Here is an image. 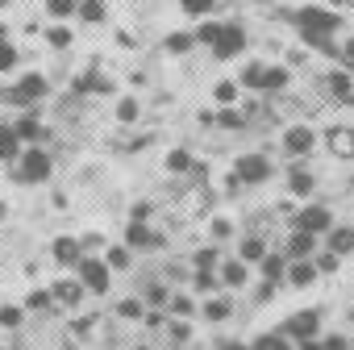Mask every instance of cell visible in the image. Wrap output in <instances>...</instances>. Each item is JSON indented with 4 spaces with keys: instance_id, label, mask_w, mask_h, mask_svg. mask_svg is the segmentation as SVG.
Listing matches in <instances>:
<instances>
[{
    "instance_id": "6da1fadb",
    "label": "cell",
    "mask_w": 354,
    "mask_h": 350,
    "mask_svg": "<svg viewBox=\"0 0 354 350\" xmlns=\"http://www.w3.org/2000/svg\"><path fill=\"white\" fill-rule=\"evenodd\" d=\"M296 26H300V34H304L308 46H329V34L342 26V17L329 13V9H300L296 13Z\"/></svg>"
},
{
    "instance_id": "7a4b0ae2",
    "label": "cell",
    "mask_w": 354,
    "mask_h": 350,
    "mask_svg": "<svg viewBox=\"0 0 354 350\" xmlns=\"http://www.w3.org/2000/svg\"><path fill=\"white\" fill-rule=\"evenodd\" d=\"M50 171H55V163H50V154H46L42 146L26 150V154L17 158V180H21V184H42V180H50Z\"/></svg>"
},
{
    "instance_id": "3957f363",
    "label": "cell",
    "mask_w": 354,
    "mask_h": 350,
    "mask_svg": "<svg viewBox=\"0 0 354 350\" xmlns=\"http://www.w3.org/2000/svg\"><path fill=\"white\" fill-rule=\"evenodd\" d=\"M292 225H296L300 234H313V238H317V234H329V230H333V213H329L325 205H304Z\"/></svg>"
},
{
    "instance_id": "277c9868",
    "label": "cell",
    "mask_w": 354,
    "mask_h": 350,
    "mask_svg": "<svg viewBox=\"0 0 354 350\" xmlns=\"http://www.w3.org/2000/svg\"><path fill=\"white\" fill-rule=\"evenodd\" d=\"M234 180H238V184H267V180H271V158H263V154H242L238 167H234Z\"/></svg>"
},
{
    "instance_id": "5b68a950",
    "label": "cell",
    "mask_w": 354,
    "mask_h": 350,
    "mask_svg": "<svg viewBox=\"0 0 354 350\" xmlns=\"http://www.w3.org/2000/svg\"><path fill=\"white\" fill-rule=\"evenodd\" d=\"M80 288L84 292H109V267L104 259H80Z\"/></svg>"
},
{
    "instance_id": "8992f818",
    "label": "cell",
    "mask_w": 354,
    "mask_h": 350,
    "mask_svg": "<svg viewBox=\"0 0 354 350\" xmlns=\"http://www.w3.org/2000/svg\"><path fill=\"white\" fill-rule=\"evenodd\" d=\"M242 46H246V30H242V26H234V21H225V26H221V38L213 42V59H221V63H225V59H234Z\"/></svg>"
},
{
    "instance_id": "52a82bcc",
    "label": "cell",
    "mask_w": 354,
    "mask_h": 350,
    "mask_svg": "<svg viewBox=\"0 0 354 350\" xmlns=\"http://www.w3.org/2000/svg\"><path fill=\"white\" fill-rule=\"evenodd\" d=\"M317 325H321V313H317V308H300V313H292V317L283 321V329H279V333H283V338H300V342H304V338H313V333H317Z\"/></svg>"
},
{
    "instance_id": "ba28073f",
    "label": "cell",
    "mask_w": 354,
    "mask_h": 350,
    "mask_svg": "<svg viewBox=\"0 0 354 350\" xmlns=\"http://www.w3.org/2000/svg\"><path fill=\"white\" fill-rule=\"evenodd\" d=\"M42 96H46V75H38V71H34V75H21L17 88L9 92L13 104H34V100H42Z\"/></svg>"
},
{
    "instance_id": "9c48e42d",
    "label": "cell",
    "mask_w": 354,
    "mask_h": 350,
    "mask_svg": "<svg viewBox=\"0 0 354 350\" xmlns=\"http://www.w3.org/2000/svg\"><path fill=\"white\" fill-rule=\"evenodd\" d=\"M283 150H288V154H308V150H313V129H308V125H292V129L283 133Z\"/></svg>"
},
{
    "instance_id": "30bf717a",
    "label": "cell",
    "mask_w": 354,
    "mask_h": 350,
    "mask_svg": "<svg viewBox=\"0 0 354 350\" xmlns=\"http://www.w3.org/2000/svg\"><path fill=\"white\" fill-rule=\"evenodd\" d=\"M329 255H354V225H333L329 230Z\"/></svg>"
},
{
    "instance_id": "8fae6325",
    "label": "cell",
    "mask_w": 354,
    "mask_h": 350,
    "mask_svg": "<svg viewBox=\"0 0 354 350\" xmlns=\"http://www.w3.org/2000/svg\"><path fill=\"white\" fill-rule=\"evenodd\" d=\"M313 250H317V238L313 234H292L288 238V259H313Z\"/></svg>"
},
{
    "instance_id": "7c38bea8",
    "label": "cell",
    "mask_w": 354,
    "mask_h": 350,
    "mask_svg": "<svg viewBox=\"0 0 354 350\" xmlns=\"http://www.w3.org/2000/svg\"><path fill=\"white\" fill-rule=\"evenodd\" d=\"M50 255H55V263L71 267V263H80V242H75V238H55Z\"/></svg>"
},
{
    "instance_id": "4fadbf2b",
    "label": "cell",
    "mask_w": 354,
    "mask_h": 350,
    "mask_svg": "<svg viewBox=\"0 0 354 350\" xmlns=\"http://www.w3.org/2000/svg\"><path fill=\"white\" fill-rule=\"evenodd\" d=\"M288 279H292L296 288H308V284L317 279V267H313V259H292V267H288Z\"/></svg>"
},
{
    "instance_id": "5bb4252c",
    "label": "cell",
    "mask_w": 354,
    "mask_h": 350,
    "mask_svg": "<svg viewBox=\"0 0 354 350\" xmlns=\"http://www.w3.org/2000/svg\"><path fill=\"white\" fill-rule=\"evenodd\" d=\"M329 150L337 158H354V129H329Z\"/></svg>"
},
{
    "instance_id": "9a60e30c",
    "label": "cell",
    "mask_w": 354,
    "mask_h": 350,
    "mask_svg": "<svg viewBox=\"0 0 354 350\" xmlns=\"http://www.w3.org/2000/svg\"><path fill=\"white\" fill-rule=\"evenodd\" d=\"M0 158H5V163H9V158H13V163L21 158V142H17V133H13L9 125H0Z\"/></svg>"
},
{
    "instance_id": "2e32d148",
    "label": "cell",
    "mask_w": 354,
    "mask_h": 350,
    "mask_svg": "<svg viewBox=\"0 0 354 350\" xmlns=\"http://www.w3.org/2000/svg\"><path fill=\"white\" fill-rule=\"evenodd\" d=\"M13 133H17V142H38V138H42V121H38V117H21V121L13 125Z\"/></svg>"
},
{
    "instance_id": "e0dca14e",
    "label": "cell",
    "mask_w": 354,
    "mask_h": 350,
    "mask_svg": "<svg viewBox=\"0 0 354 350\" xmlns=\"http://www.w3.org/2000/svg\"><path fill=\"white\" fill-rule=\"evenodd\" d=\"M238 255H242V263H263L267 259V242L263 238H242V250Z\"/></svg>"
},
{
    "instance_id": "ac0fdd59",
    "label": "cell",
    "mask_w": 354,
    "mask_h": 350,
    "mask_svg": "<svg viewBox=\"0 0 354 350\" xmlns=\"http://www.w3.org/2000/svg\"><path fill=\"white\" fill-rule=\"evenodd\" d=\"M50 292H55V296H59V300H63V304H71V308H75V304H80V300H84V288H80V284H75V279H63V284H55V288H50Z\"/></svg>"
},
{
    "instance_id": "d6986e66",
    "label": "cell",
    "mask_w": 354,
    "mask_h": 350,
    "mask_svg": "<svg viewBox=\"0 0 354 350\" xmlns=\"http://www.w3.org/2000/svg\"><path fill=\"white\" fill-rule=\"evenodd\" d=\"M283 88H288V71H283V67H267L259 92H283Z\"/></svg>"
},
{
    "instance_id": "ffe728a7",
    "label": "cell",
    "mask_w": 354,
    "mask_h": 350,
    "mask_svg": "<svg viewBox=\"0 0 354 350\" xmlns=\"http://www.w3.org/2000/svg\"><path fill=\"white\" fill-rule=\"evenodd\" d=\"M88 26H100L104 21V0H80V9H75Z\"/></svg>"
},
{
    "instance_id": "44dd1931",
    "label": "cell",
    "mask_w": 354,
    "mask_h": 350,
    "mask_svg": "<svg viewBox=\"0 0 354 350\" xmlns=\"http://www.w3.org/2000/svg\"><path fill=\"white\" fill-rule=\"evenodd\" d=\"M283 271H288V259H279V255H267V259H263V275H267V284H279Z\"/></svg>"
},
{
    "instance_id": "7402d4cb",
    "label": "cell",
    "mask_w": 354,
    "mask_h": 350,
    "mask_svg": "<svg viewBox=\"0 0 354 350\" xmlns=\"http://www.w3.org/2000/svg\"><path fill=\"white\" fill-rule=\"evenodd\" d=\"M221 279H225L230 288H242V284H246V263H242V259H230L225 271H221Z\"/></svg>"
},
{
    "instance_id": "603a6c76",
    "label": "cell",
    "mask_w": 354,
    "mask_h": 350,
    "mask_svg": "<svg viewBox=\"0 0 354 350\" xmlns=\"http://www.w3.org/2000/svg\"><path fill=\"white\" fill-rule=\"evenodd\" d=\"M250 350H292V342L283 333H263V338L250 342Z\"/></svg>"
},
{
    "instance_id": "cb8c5ba5",
    "label": "cell",
    "mask_w": 354,
    "mask_h": 350,
    "mask_svg": "<svg viewBox=\"0 0 354 350\" xmlns=\"http://www.w3.org/2000/svg\"><path fill=\"white\" fill-rule=\"evenodd\" d=\"M125 242H129V246H150L154 238H150L146 221H129V230H125Z\"/></svg>"
},
{
    "instance_id": "d4e9b609",
    "label": "cell",
    "mask_w": 354,
    "mask_h": 350,
    "mask_svg": "<svg viewBox=\"0 0 354 350\" xmlns=\"http://www.w3.org/2000/svg\"><path fill=\"white\" fill-rule=\"evenodd\" d=\"M129 263H133V259H129V246H113V250L104 255V267H109V271H125Z\"/></svg>"
},
{
    "instance_id": "484cf974",
    "label": "cell",
    "mask_w": 354,
    "mask_h": 350,
    "mask_svg": "<svg viewBox=\"0 0 354 350\" xmlns=\"http://www.w3.org/2000/svg\"><path fill=\"white\" fill-rule=\"evenodd\" d=\"M230 313H234V304H230L225 296H217V300H205V317H209V321H225Z\"/></svg>"
},
{
    "instance_id": "4316f807",
    "label": "cell",
    "mask_w": 354,
    "mask_h": 350,
    "mask_svg": "<svg viewBox=\"0 0 354 350\" xmlns=\"http://www.w3.org/2000/svg\"><path fill=\"white\" fill-rule=\"evenodd\" d=\"M329 88H333V96H337V100H354V92H350V88H354V84H350V75L333 71V75H329Z\"/></svg>"
},
{
    "instance_id": "83f0119b",
    "label": "cell",
    "mask_w": 354,
    "mask_h": 350,
    "mask_svg": "<svg viewBox=\"0 0 354 350\" xmlns=\"http://www.w3.org/2000/svg\"><path fill=\"white\" fill-rule=\"evenodd\" d=\"M117 313H121L125 321H142V317H146V304H142L138 296H129V300H121V304H117Z\"/></svg>"
},
{
    "instance_id": "f1b7e54d",
    "label": "cell",
    "mask_w": 354,
    "mask_h": 350,
    "mask_svg": "<svg viewBox=\"0 0 354 350\" xmlns=\"http://www.w3.org/2000/svg\"><path fill=\"white\" fill-rule=\"evenodd\" d=\"M288 188H292V196H308V192H313V175H308V171H292Z\"/></svg>"
},
{
    "instance_id": "f546056e",
    "label": "cell",
    "mask_w": 354,
    "mask_h": 350,
    "mask_svg": "<svg viewBox=\"0 0 354 350\" xmlns=\"http://www.w3.org/2000/svg\"><path fill=\"white\" fill-rule=\"evenodd\" d=\"M213 121H217V125H225V129H242V125H246V113H238V109H221Z\"/></svg>"
},
{
    "instance_id": "4dcf8cb0",
    "label": "cell",
    "mask_w": 354,
    "mask_h": 350,
    "mask_svg": "<svg viewBox=\"0 0 354 350\" xmlns=\"http://www.w3.org/2000/svg\"><path fill=\"white\" fill-rule=\"evenodd\" d=\"M192 46H196L192 34H171V38H167V50H171V55H188Z\"/></svg>"
},
{
    "instance_id": "1f68e13d",
    "label": "cell",
    "mask_w": 354,
    "mask_h": 350,
    "mask_svg": "<svg viewBox=\"0 0 354 350\" xmlns=\"http://www.w3.org/2000/svg\"><path fill=\"white\" fill-rule=\"evenodd\" d=\"M80 9V0H46V13L50 17H71Z\"/></svg>"
},
{
    "instance_id": "d6a6232c",
    "label": "cell",
    "mask_w": 354,
    "mask_h": 350,
    "mask_svg": "<svg viewBox=\"0 0 354 350\" xmlns=\"http://www.w3.org/2000/svg\"><path fill=\"white\" fill-rule=\"evenodd\" d=\"M337 263H342V259H337V255H329V250H325V255H313L317 275H333V271H337Z\"/></svg>"
},
{
    "instance_id": "836d02e7",
    "label": "cell",
    "mask_w": 354,
    "mask_h": 350,
    "mask_svg": "<svg viewBox=\"0 0 354 350\" xmlns=\"http://www.w3.org/2000/svg\"><path fill=\"white\" fill-rule=\"evenodd\" d=\"M221 38V21H205L201 30H196V42H205V46H213Z\"/></svg>"
},
{
    "instance_id": "e575fe53",
    "label": "cell",
    "mask_w": 354,
    "mask_h": 350,
    "mask_svg": "<svg viewBox=\"0 0 354 350\" xmlns=\"http://www.w3.org/2000/svg\"><path fill=\"white\" fill-rule=\"evenodd\" d=\"M263 71H267V67H263V63H250V67H246V71H242V84H246V88H254V92H259V88H263Z\"/></svg>"
},
{
    "instance_id": "d590c367",
    "label": "cell",
    "mask_w": 354,
    "mask_h": 350,
    "mask_svg": "<svg viewBox=\"0 0 354 350\" xmlns=\"http://www.w3.org/2000/svg\"><path fill=\"white\" fill-rule=\"evenodd\" d=\"M213 96H217L221 104H234V100H238V84H230V80H221V84L213 88Z\"/></svg>"
},
{
    "instance_id": "8d00e7d4",
    "label": "cell",
    "mask_w": 354,
    "mask_h": 350,
    "mask_svg": "<svg viewBox=\"0 0 354 350\" xmlns=\"http://www.w3.org/2000/svg\"><path fill=\"white\" fill-rule=\"evenodd\" d=\"M167 167H171V171H188V167H192V154H188V150H171V154H167Z\"/></svg>"
},
{
    "instance_id": "74e56055",
    "label": "cell",
    "mask_w": 354,
    "mask_h": 350,
    "mask_svg": "<svg viewBox=\"0 0 354 350\" xmlns=\"http://www.w3.org/2000/svg\"><path fill=\"white\" fill-rule=\"evenodd\" d=\"M180 5H184L188 17H205V13L213 9V0H180Z\"/></svg>"
},
{
    "instance_id": "f35d334b",
    "label": "cell",
    "mask_w": 354,
    "mask_h": 350,
    "mask_svg": "<svg viewBox=\"0 0 354 350\" xmlns=\"http://www.w3.org/2000/svg\"><path fill=\"white\" fill-rule=\"evenodd\" d=\"M0 325H5V329H17V325H21V308L5 304V308H0Z\"/></svg>"
},
{
    "instance_id": "ab89813d",
    "label": "cell",
    "mask_w": 354,
    "mask_h": 350,
    "mask_svg": "<svg viewBox=\"0 0 354 350\" xmlns=\"http://www.w3.org/2000/svg\"><path fill=\"white\" fill-rule=\"evenodd\" d=\"M117 117H121V121H138V100H133V96H125V100L117 104Z\"/></svg>"
},
{
    "instance_id": "60d3db41",
    "label": "cell",
    "mask_w": 354,
    "mask_h": 350,
    "mask_svg": "<svg viewBox=\"0 0 354 350\" xmlns=\"http://www.w3.org/2000/svg\"><path fill=\"white\" fill-rule=\"evenodd\" d=\"M9 67H17V50L9 42H0V71H9Z\"/></svg>"
},
{
    "instance_id": "b9f144b4",
    "label": "cell",
    "mask_w": 354,
    "mask_h": 350,
    "mask_svg": "<svg viewBox=\"0 0 354 350\" xmlns=\"http://www.w3.org/2000/svg\"><path fill=\"white\" fill-rule=\"evenodd\" d=\"M213 263H217V250H213V246L196 250V267H201V271H213Z\"/></svg>"
},
{
    "instance_id": "7bdbcfd3",
    "label": "cell",
    "mask_w": 354,
    "mask_h": 350,
    "mask_svg": "<svg viewBox=\"0 0 354 350\" xmlns=\"http://www.w3.org/2000/svg\"><path fill=\"white\" fill-rule=\"evenodd\" d=\"M171 313H175V317H188V313H192V300H188V296H171Z\"/></svg>"
},
{
    "instance_id": "ee69618b",
    "label": "cell",
    "mask_w": 354,
    "mask_h": 350,
    "mask_svg": "<svg viewBox=\"0 0 354 350\" xmlns=\"http://www.w3.org/2000/svg\"><path fill=\"white\" fill-rule=\"evenodd\" d=\"M46 38H50V46H67V42H71V30H63V26H55V30H50Z\"/></svg>"
},
{
    "instance_id": "f6af8a7d",
    "label": "cell",
    "mask_w": 354,
    "mask_h": 350,
    "mask_svg": "<svg viewBox=\"0 0 354 350\" xmlns=\"http://www.w3.org/2000/svg\"><path fill=\"white\" fill-rule=\"evenodd\" d=\"M321 350H350V342H346L342 333H333V338H325V342H321Z\"/></svg>"
},
{
    "instance_id": "bcb514c9",
    "label": "cell",
    "mask_w": 354,
    "mask_h": 350,
    "mask_svg": "<svg viewBox=\"0 0 354 350\" xmlns=\"http://www.w3.org/2000/svg\"><path fill=\"white\" fill-rule=\"evenodd\" d=\"M230 230H234V221H225V217L213 221V238H230Z\"/></svg>"
},
{
    "instance_id": "7dc6e473",
    "label": "cell",
    "mask_w": 354,
    "mask_h": 350,
    "mask_svg": "<svg viewBox=\"0 0 354 350\" xmlns=\"http://www.w3.org/2000/svg\"><path fill=\"white\" fill-rule=\"evenodd\" d=\"M46 304H50V292H42V288L30 292V308H46Z\"/></svg>"
},
{
    "instance_id": "c3c4849f",
    "label": "cell",
    "mask_w": 354,
    "mask_h": 350,
    "mask_svg": "<svg viewBox=\"0 0 354 350\" xmlns=\"http://www.w3.org/2000/svg\"><path fill=\"white\" fill-rule=\"evenodd\" d=\"M188 333H192V325H184V321L171 325V338H175V342H188Z\"/></svg>"
},
{
    "instance_id": "681fc988",
    "label": "cell",
    "mask_w": 354,
    "mask_h": 350,
    "mask_svg": "<svg viewBox=\"0 0 354 350\" xmlns=\"http://www.w3.org/2000/svg\"><path fill=\"white\" fill-rule=\"evenodd\" d=\"M162 300H167V288H150V292H146V300H142V304H162Z\"/></svg>"
},
{
    "instance_id": "f907efd6",
    "label": "cell",
    "mask_w": 354,
    "mask_h": 350,
    "mask_svg": "<svg viewBox=\"0 0 354 350\" xmlns=\"http://www.w3.org/2000/svg\"><path fill=\"white\" fill-rule=\"evenodd\" d=\"M196 288L209 292V288H213V271H196Z\"/></svg>"
},
{
    "instance_id": "816d5d0a",
    "label": "cell",
    "mask_w": 354,
    "mask_h": 350,
    "mask_svg": "<svg viewBox=\"0 0 354 350\" xmlns=\"http://www.w3.org/2000/svg\"><path fill=\"white\" fill-rule=\"evenodd\" d=\"M217 350H250V346H246V342H221Z\"/></svg>"
},
{
    "instance_id": "f5cc1de1",
    "label": "cell",
    "mask_w": 354,
    "mask_h": 350,
    "mask_svg": "<svg viewBox=\"0 0 354 350\" xmlns=\"http://www.w3.org/2000/svg\"><path fill=\"white\" fill-rule=\"evenodd\" d=\"M300 350H321V342H313V338H304V342H300Z\"/></svg>"
},
{
    "instance_id": "db71d44e",
    "label": "cell",
    "mask_w": 354,
    "mask_h": 350,
    "mask_svg": "<svg viewBox=\"0 0 354 350\" xmlns=\"http://www.w3.org/2000/svg\"><path fill=\"white\" fill-rule=\"evenodd\" d=\"M342 59H350V63H354V38L346 42V50H342Z\"/></svg>"
},
{
    "instance_id": "11a10c76",
    "label": "cell",
    "mask_w": 354,
    "mask_h": 350,
    "mask_svg": "<svg viewBox=\"0 0 354 350\" xmlns=\"http://www.w3.org/2000/svg\"><path fill=\"white\" fill-rule=\"evenodd\" d=\"M5 34H9V30H5V26H0V42H5Z\"/></svg>"
},
{
    "instance_id": "9f6ffc18",
    "label": "cell",
    "mask_w": 354,
    "mask_h": 350,
    "mask_svg": "<svg viewBox=\"0 0 354 350\" xmlns=\"http://www.w3.org/2000/svg\"><path fill=\"white\" fill-rule=\"evenodd\" d=\"M329 5H346V0H329Z\"/></svg>"
},
{
    "instance_id": "6f0895ef",
    "label": "cell",
    "mask_w": 354,
    "mask_h": 350,
    "mask_svg": "<svg viewBox=\"0 0 354 350\" xmlns=\"http://www.w3.org/2000/svg\"><path fill=\"white\" fill-rule=\"evenodd\" d=\"M0 217H5V205H0Z\"/></svg>"
},
{
    "instance_id": "680465c9",
    "label": "cell",
    "mask_w": 354,
    "mask_h": 350,
    "mask_svg": "<svg viewBox=\"0 0 354 350\" xmlns=\"http://www.w3.org/2000/svg\"><path fill=\"white\" fill-rule=\"evenodd\" d=\"M138 350H146V346H138Z\"/></svg>"
},
{
    "instance_id": "91938a15",
    "label": "cell",
    "mask_w": 354,
    "mask_h": 350,
    "mask_svg": "<svg viewBox=\"0 0 354 350\" xmlns=\"http://www.w3.org/2000/svg\"><path fill=\"white\" fill-rule=\"evenodd\" d=\"M0 350H5V346H0Z\"/></svg>"
}]
</instances>
